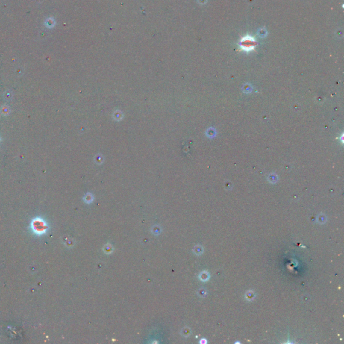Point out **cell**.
I'll use <instances>...</instances> for the list:
<instances>
[{"label":"cell","instance_id":"cell-1","mask_svg":"<svg viewBox=\"0 0 344 344\" xmlns=\"http://www.w3.org/2000/svg\"><path fill=\"white\" fill-rule=\"evenodd\" d=\"M255 45V40L251 38H244L241 42V47L246 50H251Z\"/></svg>","mask_w":344,"mask_h":344},{"label":"cell","instance_id":"cell-2","mask_svg":"<svg viewBox=\"0 0 344 344\" xmlns=\"http://www.w3.org/2000/svg\"><path fill=\"white\" fill-rule=\"evenodd\" d=\"M0 141H1V139H0Z\"/></svg>","mask_w":344,"mask_h":344}]
</instances>
